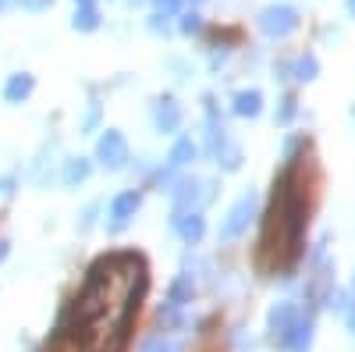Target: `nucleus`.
<instances>
[{
    "label": "nucleus",
    "instance_id": "6",
    "mask_svg": "<svg viewBox=\"0 0 355 352\" xmlns=\"http://www.w3.org/2000/svg\"><path fill=\"white\" fill-rule=\"evenodd\" d=\"M174 228L182 231V239L196 242L199 235H202V217H199V214H178V217H174Z\"/></svg>",
    "mask_w": 355,
    "mask_h": 352
},
{
    "label": "nucleus",
    "instance_id": "21",
    "mask_svg": "<svg viewBox=\"0 0 355 352\" xmlns=\"http://www.w3.org/2000/svg\"><path fill=\"white\" fill-rule=\"evenodd\" d=\"M348 11H352V15H355V0H348Z\"/></svg>",
    "mask_w": 355,
    "mask_h": 352
},
{
    "label": "nucleus",
    "instance_id": "22",
    "mask_svg": "<svg viewBox=\"0 0 355 352\" xmlns=\"http://www.w3.org/2000/svg\"><path fill=\"white\" fill-rule=\"evenodd\" d=\"M82 4H93V0H82Z\"/></svg>",
    "mask_w": 355,
    "mask_h": 352
},
{
    "label": "nucleus",
    "instance_id": "9",
    "mask_svg": "<svg viewBox=\"0 0 355 352\" xmlns=\"http://www.w3.org/2000/svg\"><path fill=\"white\" fill-rule=\"evenodd\" d=\"M189 296H192V274H182L171 285V306H182Z\"/></svg>",
    "mask_w": 355,
    "mask_h": 352
},
{
    "label": "nucleus",
    "instance_id": "1",
    "mask_svg": "<svg viewBox=\"0 0 355 352\" xmlns=\"http://www.w3.org/2000/svg\"><path fill=\"white\" fill-rule=\"evenodd\" d=\"M259 25H263L266 36H288L291 28L299 25V15H295L291 8H266L263 18H259Z\"/></svg>",
    "mask_w": 355,
    "mask_h": 352
},
{
    "label": "nucleus",
    "instance_id": "5",
    "mask_svg": "<svg viewBox=\"0 0 355 352\" xmlns=\"http://www.w3.org/2000/svg\"><path fill=\"white\" fill-rule=\"evenodd\" d=\"M210 199V182H185L178 189V207H189V203H206Z\"/></svg>",
    "mask_w": 355,
    "mask_h": 352
},
{
    "label": "nucleus",
    "instance_id": "16",
    "mask_svg": "<svg viewBox=\"0 0 355 352\" xmlns=\"http://www.w3.org/2000/svg\"><path fill=\"white\" fill-rule=\"evenodd\" d=\"M199 25H202L199 15H185V18H182V33H199Z\"/></svg>",
    "mask_w": 355,
    "mask_h": 352
},
{
    "label": "nucleus",
    "instance_id": "20",
    "mask_svg": "<svg viewBox=\"0 0 355 352\" xmlns=\"http://www.w3.org/2000/svg\"><path fill=\"white\" fill-rule=\"evenodd\" d=\"M4 8H11V0H0V11H4Z\"/></svg>",
    "mask_w": 355,
    "mask_h": 352
},
{
    "label": "nucleus",
    "instance_id": "14",
    "mask_svg": "<svg viewBox=\"0 0 355 352\" xmlns=\"http://www.w3.org/2000/svg\"><path fill=\"white\" fill-rule=\"evenodd\" d=\"M295 72H299V78H302V82H306V78H313V75H316V57H313V53L299 57V68H295Z\"/></svg>",
    "mask_w": 355,
    "mask_h": 352
},
{
    "label": "nucleus",
    "instance_id": "7",
    "mask_svg": "<svg viewBox=\"0 0 355 352\" xmlns=\"http://www.w3.org/2000/svg\"><path fill=\"white\" fill-rule=\"evenodd\" d=\"M178 117H182V110H178V103H174V100H160V107H157V125H160L164 132L178 128Z\"/></svg>",
    "mask_w": 355,
    "mask_h": 352
},
{
    "label": "nucleus",
    "instance_id": "12",
    "mask_svg": "<svg viewBox=\"0 0 355 352\" xmlns=\"http://www.w3.org/2000/svg\"><path fill=\"white\" fill-rule=\"evenodd\" d=\"M89 174V164L85 160H71L68 167H64V185H75V182H82Z\"/></svg>",
    "mask_w": 355,
    "mask_h": 352
},
{
    "label": "nucleus",
    "instance_id": "15",
    "mask_svg": "<svg viewBox=\"0 0 355 352\" xmlns=\"http://www.w3.org/2000/svg\"><path fill=\"white\" fill-rule=\"evenodd\" d=\"M220 153V150H217ZM220 160L227 164V167H239V160H242V153L239 150H234V146H224V153H220Z\"/></svg>",
    "mask_w": 355,
    "mask_h": 352
},
{
    "label": "nucleus",
    "instance_id": "18",
    "mask_svg": "<svg viewBox=\"0 0 355 352\" xmlns=\"http://www.w3.org/2000/svg\"><path fill=\"white\" fill-rule=\"evenodd\" d=\"M21 4H25L28 11H40V8H46V4H50V0H21Z\"/></svg>",
    "mask_w": 355,
    "mask_h": 352
},
{
    "label": "nucleus",
    "instance_id": "8",
    "mask_svg": "<svg viewBox=\"0 0 355 352\" xmlns=\"http://www.w3.org/2000/svg\"><path fill=\"white\" fill-rule=\"evenodd\" d=\"M28 93H33V78H28V75H15V78L8 82V90H4V97H8L11 103L25 100Z\"/></svg>",
    "mask_w": 355,
    "mask_h": 352
},
{
    "label": "nucleus",
    "instance_id": "10",
    "mask_svg": "<svg viewBox=\"0 0 355 352\" xmlns=\"http://www.w3.org/2000/svg\"><path fill=\"white\" fill-rule=\"evenodd\" d=\"M192 157H196V146H192V139H182V142H178L174 150H171V164H174V167L189 164Z\"/></svg>",
    "mask_w": 355,
    "mask_h": 352
},
{
    "label": "nucleus",
    "instance_id": "13",
    "mask_svg": "<svg viewBox=\"0 0 355 352\" xmlns=\"http://www.w3.org/2000/svg\"><path fill=\"white\" fill-rule=\"evenodd\" d=\"M96 25H100V18H96V11L89 8V4L75 15V28H82V33H89V28H96Z\"/></svg>",
    "mask_w": 355,
    "mask_h": 352
},
{
    "label": "nucleus",
    "instance_id": "4",
    "mask_svg": "<svg viewBox=\"0 0 355 352\" xmlns=\"http://www.w3.org/2000/svg\"><path fill=\"white\" fill-rule=\"evenodd\" d=\"M139 210V192H121L114 199V207H110V217H114V228H121L132 214Z\"/></svg>",
    "mask_w": 355,
    "mask_h": 352
},
{
    "label": "nucleus",
    "instance_id": "17",
    "mask_svg": "<svg viewBox=\"0 0 355 352\" xmlns=\"http://www.w3.org/2000/svg\"><path fill=\"white\" fill-rule=\"evenodd\" d=\"M178 4H182V0H157V8H160L164 15H174V11H178Z\"/></svg>",
    "mask_w": 355,
    "mask_h": 352
},
{
    "label": "nucleus",
    "instance_id": "3",
    "mask_svg": "<svg viewBox=\"0 0 355 352\" xmlns=\"http://www.w3.org/2000/svg\"><path fill=\"white\" fill-rule=\"evenodd\" d=\"M249 214H252V196H242V199L231 207L227 221L220 224V239H234V235H239V231L249 224Z\"/></svg>",
    "mask_w": 355,
    "mask_h": 352
},
{
    "label": "nucleus",
    "instance_id": "19",
    "mask_svg": "<svg viewBox=\"0 0 355 352\" xmlns=\"http://www.w3.org/2000/svg\"><path fill=\"white\" fill-rule=\"evenodd\" d=\"M348 324H352V331H355V306H352V313H348Z\"/></svg>",
    "mask_w": 355,
    "mask_h": 352
},
{
    "label": "nucleus",
    "instance_id": "2",
    "mask_svg": "<svg viewBox=\"0 0 355 352\" xmlns=\"http://www.w3.org/2000/svg\"><path fill=\"white\" fill-rule=\"evenodd\" d=\"M96 157H100L107 167H121V164L128 160V146H125V139L117 135V132H107V135L100 139V150H96Z\"/></svg>",
    "mask_w": 355,
    "mask_h": 352
},
{
    "label": "nucleus",
    "instance_id": "11",
    "mask_svg": "<svg viewBox=\"0 0 355 352\" xmlns=\"http://www.w3.org/2000/svg\"><path fill=\"white\" fill-rule=\"evenodd\" d=\"M234 110L239 114H259V93H239L234 97Z\"/></svg>",
    "mask_w": 355,
    "mask_h": 352
}]
</instances>
